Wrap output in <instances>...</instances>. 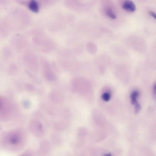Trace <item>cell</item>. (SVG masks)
I'll return each mask as SVG.
<instances>
[{
  "label": "cell",
  "instance_id": "7a4b0ae2",
  "mask_svg": "<svg viewBox=\"0 0 156 156\" xmlns=\"http://www.w3.org/2000/svg\"><path fill=\"white\" fill-rule=\"evenodd\" d=\"M29 8L30 10L33 12L37 13L39 12V8L37 3L35 0H31L30 1Z\"/></svg>",
  "mask_w": 156,
  "mask_h": 156
},
{
  "label": "cell",
  "instance_id": "3957f363",
  "mask_svg": "<svg viewBox=\"0 0 156 156\" xmlns=\"http://www.w3.org/2000/svg\"><path fill=\"white\" fill-rule=\"evenodd\" d=\"M49 145L48 142L45 141H43L42 143L41 144L40 146V149L43 152H47L48 151L49 149Z\"/></svg>",
  "mask_w": 156,
  "mask_h": 156
},
{
  "label": "cell",
  "instance_id": "8992f818",
  "mask_svg": "<svg viewBox=\"0 0 156 156\" xmlns=\"http://www.w3.org/2000/svg\"><path fill=\"white\" fill-rule=\"evenodd\" d=\"M102 98L104 101H108L110 99V95L108 93H104L102 95Z\"/></svg>",
  "mask_w": 156,
  "mask_h": 156
},
{
  "label": "cell",
  "instance_id": "277c9868",
  "mask_svg": "<svg viewBox=\"0 0 156 156\" xmlns=\"http://www.w3.org/2000/svg\"><path fill=\"white\" fill-rule=\"evenodd\" d=\"M106 14L111 19H115L116 18V16L114 13L113 12L112 10L110 8H109L107 10Z\"/></svg>",
  "mask_w": 156,
  "mask_h": 156
},
{
  "label": "cell",
  "instance_id": "52a82bcc",
  "mask_svg": "<svg viewBox=\"0 0 156 156\" xmlns=\"http://www.w3.org/2000/svg\"><path fill=\"white\" fill-rule=\"evenodd\" d=\"M135 104V112L136 113H137L140 111L141 108L140 104L139 103L137 102Z\"/></svg>",
  "mask_w": 156,
  "mask_h": 156
},
{
  "label": "cell",
  "instance_id": "9c48e42d",
  "mask_svg": "<svg viewBox=\"0 0 156 156\" xmlns=\"http://www.w3.org/2000/svg\"><path fill=\"white\" fill-rule=\"evenodd\" d=\"M149 13L150 15H151L152 16V17L154 18V19H156V14L155 13L152 11H150L149 12Z\"/></svg>",
  "mask_w": 156,
  "mask_h": 156
},
{
  "label": "cell",
  "instance_id": "6da1fadb",
  "mask_svg": "<svg viewBox=\"0 0 156 156\" xmlns=\"http://www.w3.org/2000/svg\"><path fill=\"white\" fill-rule=\"evenodd\" d=\"M123 8L129 12L132 13L135 11L136 6L132 1L127 0L125 1L123 5Z\"/></svg>",
  "mask_w": 156,
  "mask_h": 156
},
{
  "label": "cell",
  "instance_id": "5b68a950",
  "mask_svg": "<svg viewBox=\"0 0 156 156\" xmlns=\"http://www.w3.org/2000/svg\"><path fill=\"white\" fill-rule=\"evenodd\" d=\"M139 95L138 92L137 91H134L133 92L131 95V100H137L136 98Z\"/></svg>",
  "mask_w": 156,
  "mask_h": 156
},
{
  "label": "cell",
  "instance_id": "30bf717a",
  "mask_svg": "<svg viewBox=\"0 0 156 156\" xmlns=\"http://www.w3.org/2000/svg\"><path fill=\"white\" fill-rule=\"evenodd\" d=\"M105 155L106 156H111V154L110 153L107 154H105Z\"/></svg>",
  "mask_w": 156,
  "mask_h": 156
},
{
  "label": "cell",
  "instance_id": "ba28073f",
  "mask_svg": "<svg viewBox=\"0 0 156 156\" xmlns=\"http://www.w3.org/2000/svg\"><path fill=\"white\" fill-rule=\"evenodd\" d=\"M11 142L13 144H15L17 143L18 141V138L17 136H14L12 137L11 139Z\"/></svg>",
  "mask_w": 156,
  "mask_h": 156
}]
</instances>
